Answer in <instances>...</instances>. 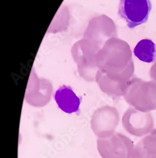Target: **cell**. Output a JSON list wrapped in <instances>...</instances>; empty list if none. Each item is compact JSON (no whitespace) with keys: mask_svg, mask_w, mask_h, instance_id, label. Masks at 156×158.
Masks as SVG:
<instances>
[{"mask_svg":"<svg viewBox=\"0 0 156 158\" xmlns=\"http://www.w3.org/2000/svg\"><path fill=\"white\" fill-rule=\"evenodd\" d=\"M125 98L132 108L146 113L156 110V82L132 81L125 90Z\"/></svg>","mask_w":156,"mask_h":158,"instance_id":"1","label":"cell"},{"mask_svg":"<svg viewBox=\"0 0 156 158\" xmlns=\"http://www.w3.org/2000/svg\"><path fill=\"white\" fill-rule=\"evenodd\" d=\"M134 148L133 141L119 132L97 140V149L102 158H132Z\"/></svg>","mask_w":156,"mask_h":158,"instance_id":"2","label":"cell"},{"mask_svg":"<svg viewBox=\"0 0 156 158\" xmlns=\"http://www.w3.org/2000/svg\"><path fill=\"white\" fill-rule=\"evenodd\" d=\"M120 120V114L116 108L102 106L96 110L91 116L90 127L97 139H105L116 132Z\"/></svg>","mask_w":156,"mask_h":158,"instance_id":"3","label":"cell"},{"mask_svg":"<svg viewBox=\"0 0 156 158\" xmlns=\"http://www.w3.org/2000/svg\"><path fill=\"white\" fill-rule=\"evenodd\" d=\"M152 10L150 0H120L118 15L129 29L147 22Z\"/></svg>","mask_w":156,"mask_h":158,"instance_id":"4","label":"cell"},{"mask_svg":"<svg viewBox=\"0 0 156 158\" xmlns=\"http://www.w3.org/2000/svg\"><path fill=\"white\" fill-rule=\"evenodd\" d=\"M121 122L128 134L138 137L148 135L154 127V120L151 113L142 112L133 108H129L125 112Z\"/></svg>","mask_w":156,"mask_h":158,"instance_id":"5","label":"cell"},{"mask_svg":"<svg viewBox=\"0 0 156 158\" xmlns=\"http://www.w3.org/2000/svg\"><path fill=\"white\" fill-rule=\"evenodd\" d=\"M54 98L58 106L63 112L72 114L79 111L80 99L70 86H61L56 91Z\"/></svg>","mask_w":156,"mask_h":158,"instance_id":"6","label":"cell"},{"mask_svg":"<svg viewBox=\"0 0 156 158\" xmlns=\"http://www.w3.org/2000/svg\"><path fill=\"white\" fill-rule=\"evenodd\" d=\"M132 158H156V128L135 145Z\"/></svg>","mask_w":156,"mask_h":158,"instance_id":"7","label":"cell"},{"mask_svg":"<svg viewBox=\"0 0 156 158\" xmlns=\"http://www.w3.org/2000/svg\"><path fill=\"white\" fill-rule=\"evenodd\" d=\"M133 53L143 62L153 63L156 59V45L150 39H142L135 46Z\"/></svg>","mask_w":156,"mask_h":158,"instance_id":"8","label":"cell"},{"mask_svg":"<svg viewBox=\"0 0 156 158\" xmlns=\"http://www.w3.org/2000/svg\"><path fill=\"white\" fill-rule=\"evenodd\" d=\"M149 75L152 80L156 82V61L154 63L151 69H150Z\"/></svg>","mask_w":156,"mask_h":158,"instance_id":"9","label":"cell"}]
</instances>
